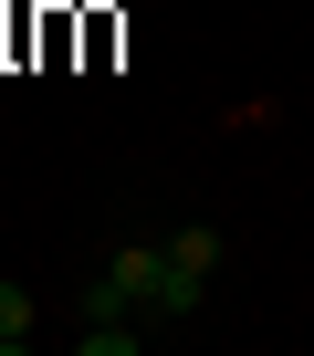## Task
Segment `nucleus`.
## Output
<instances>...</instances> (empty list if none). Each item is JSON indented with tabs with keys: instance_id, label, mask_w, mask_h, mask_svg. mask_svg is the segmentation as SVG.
<instances>
[{
	"instance_id": "obj_1",
	"label": "nucleus",
	"mask_w": 314,
	"mask_h": 356,
	"mask_svg": "<svg viewBox=\"0 0 314 356\" xmlns=\"http://www.w3.org/2000/svg\"><path fill=\"white\" fill-rule=\"evenodd\" d=\"M157 283H168V241H115V262L94 273L84 314H157Z\"/></svg>"
},
{
	"instance_id": "obj_2",
	"label": "nucleus",
	"mask_w": 314,
	"mask_h": 356,
	"mask_svg": "<svg viewBox=\"0 0 314 356\" xmlns=\"http://www.w3.org/2000/svg\"><path fill=\"white\" fill-rule=\"evenodd\" d=\"M210 273H220V231H168V283H157V314H199V293H210Z\"/></svg>"
},
{
	"instance_id": "obj_3",
	"label": "nucleus",
	"mask_w": 314,
	"mask_h": 356,
	"mask_svg": "<svg viewBox=\"0 0 314 356\" xmlns=\"http://www.w3.org/2000/svg\"><path fill=\"white\" fill-rule=\"evenodd\" d=\"M84 356H136V314H84Z\"/></svg>"
},
{
	"instance_id": "obj_4",
	"label": "nucleus",
	"mask_w": 314,
	"mask_h": 356,
	"mask_svg": "<svg viewBox=\"0 0 314 356\" xmlns=\"http://www.w3.org/2000/svg\"><path fill=\"white\" fill-rule=\"evenodd\" d=\"M22 346H32V293L0 283V356H22Z\"/></svg>"
}]
</instances>
